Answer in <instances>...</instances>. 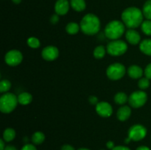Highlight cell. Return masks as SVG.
Listing matches in <instances>:
<instances>
[{
    "label": "cell",
    "mask_w": 151,
    "mask_h": 150,
    "mask_svg": "<svg viewBox=\"0 0 151 150\" xmlns=\"http://www.w3.org/2000/svg\"><path fill=\"white\" fill-rule=\"evenodd\" d=\"M81 29L87 35H94L100 31V21L96 15L88 13L83 16L80 24Z\"/></svg>",
    "instance_id": "cell-2"
},
{
    "label": "cell",
    "mask_w": 151,
    "mask_h": 150,
    "mask_svg": "<svg viewBox=\"0 0 151 150\" xmlns=\"http://www.w3.org/2000/svg\"><path fill=\"white\" fill-rule=\"evenodd\" d=\"M23 60V55L19 50L12 49L7 51L4 56V61L8 66H16L20 64Z\"/></svg>",
    "instance_id": "cell-9"
},
{
    "label": "cell",
    "mask_w": 151,
    "mask_h": 150,
    "mask_svg": "<svg viewBox=\"0 0 151 150\" xmlns=\"http://www.w3.org/2000/svg\"><path fill=\"white\" fill-rule=\"evenodd\" d=\"M69 2L68 0H58L55 5V10L58 16H63L68 13L69 10Z\"/></svg>",
    "instance_id": "cell-13"
},
{
    "label": "cell",
    "mask_w": 151,
    "mask_h": 150,
    "mask_svg": "<svg viewBox=\"0 0 151 150\" xmlns=\"http://www.w3.org/2000/svg\"><path fill=\"white\" fill-rule=\"evenodd\" d=\"M128 74L132 79H139L143 75V70L141 67L136 65L130 66L128 69Z\"/></svg>",
    "instance_id": "cell-15"
},
{
    "label": "cell",
    "mask_w": 151,
    "mask_h": 150,
    "mask_svg": "<svg viewBox=\"0 0 151 150\" xmlns=\"http://www.w3.org/2000/svg\"><path fill=\"white\" fill-rule=\"evenodd\" d=\"M88 101H89V102L91 103V104H93V105H97V103L99 102L97 97L94 96H91L88 98Z\"/></svg>",
    "instance_id": "cell-31"
},
{
    "label": "cell",
    "mask_w": 151,
    "mask_h": 150,
    "mask_svg": "<svg viewBox=\"0 0 151 150\" xmlns=\"http://www.w3.org/2000/svg\"><path fill=\"white\" fill-rule=\"evenodd\" d=\"M112 150H131L128 147L125 146H115Z\"/></svg>",
    "instance_id": "cell-34"
},
{
    "label": "cell",
    "mask_w": 151,
    "mask_h": 150,
    "mask_svg": "<svg viewBox=\"0 0 151 150\" xmlns=\"http://www.w3.org/2000/svg\"><path fill=\"white\" fill-rule=\"evenodd\" d=\"M96 112L101 117L109 118L113 113V108L109 102L100 101L96 105Z\"/></svg>",
    "instance_id": "cell-10"
},
{
    "label": "cell",
    "mask_w": 151,
    "mask_h": 150,
    "mask_svg": "<svg viewBox=\"0 0 151 150\" xmlns=\"http://www.w3.org/2000/svg\"><path fill=\"white\" fill-rule=\"evenodd\" d=\"M125 26L120 21L114 20L109 22L105 28V35L111 40H118L123 35Z\"/></svg>",
    "instance_id": "cell-3"
},
{
    "label": "cell",
    "mask_w": 151,
    "mask_h": 150,
    "mask_svg": "<svg viewBox=\"0 0 151 150\" xmlns=\"http://www.w3.org/2000/svg\"><path fill=\"white\" fill-rule=\"evenodd\" d=\"M16 137V132L13 128H7L3 132V139L5 142H10Z\"/></svg>",
    "instance_id": "cell-19"
},
{
    "label": "cell",
    "mask_w": 151,
    "mask_h": 150,
    "mask_svg": "<svg viewBox=\"0 0 151 150\" xmlns=\"http://www.w3.org/2000/svg\"><path fill=\"white\" fill-rule=\"evenodd\" d=\"M142 13L147 20H151V0H147L143 6Z\"/></svg>",
    "instance_id": "cell-24"
},
{
    "label": "cell",
    "mask_w": 151,
    "mask_h": 150,
    "mask_svg": "<svg viewBox=\"0 0 151 150\" xmlns=\"http://www.w3.org/2000/svg\"><path fill=\"white\" fill-rule=\"evenodd\" d=\"M106 146L108 147V149L112 150L115 147L114 146V143L113 141H108V142L106 143Z\"/></svg>",
    "instance_id": "cell-35"
},
{
    "label": "cell",
    "mask_w": 151,
    "mask_h": 150,
    "mask_svg": "<svg viewBox=\"0 0 151 150\" xmlns=\"http://www.w3.org/2000/svg\"><path fill=\"white\" fill-rule=\"evenodd\" d=\"M41 56L47 61H53L59 56V50L54 46H48L41 51Z\"/></svg>",
    "instance_id": "cell-11"
},
{
    "label": "cell",
    "mask_w": 151,
    "mask_h": 150,
    "mask_svg": "<svg viewBox=\"0 0 151 150\" xmlns=\"http://www.w3.org/2000/svg\"><path fill=\"white\" fill-rule=\"evenodd\" d=\"M19 101L18 96L12 93H4L0 98V110L3 113H10L15 110Z\"/></svg>",
    "instance_id": "cell-4"
},
{
    "label": "cell",
    "mask_w": 151,
    "mask_h": 150,
    "mask_svg": "<svg viewBox=\"0 0 151 150\" xmlns=\"http://www.w3.org/2000/svg\"><path fill=\"white\" fill-rule=\"evenodd\" d=\"M128 50V45L122 40H113L106 46L108 54L111 56H120L125 54Z\"/></svg>",
    "instance_id": "cell-5"
},
{
    "label": "cell",
    "mask_w": 151,
    "mask_h": 150,
    "mask_svg": "<svg viewBox=\"0 0 151 150\" xmlns=\"http://www.w3.org/2000/svg\"><path fill=\"white\" fill-rule=\"evenodd\" d=\"M12 1H13V2L15 3V4H19V3L21 2V1H22V0H12Z\"/></svg>",
    "instance_id": "cell-39"
},
{
    "label": "cell",
    "mask_w": 151,
    "mask_h": 150,
    "mask_svg": "<svg viewBox=\"0 0 151 150\" xmlns=\"http://www.w3.org/2000/svg\"><path fill=\"white\" fill-rule=\"evenodd\" d=\"M4 150H17V149H16L14 146L8 145L5 147Z\"/></svg>",
    "instance_id": "cell-37"
},
{
    "label": "cell",
    "mask_w": 151,
    "mask_h": 150,
    "mask_svg": "<svg viewBox=\"0 0 151 150\" xmlns=\"http://www.w3.org/2000/svg\"><path fill=\"white\" fill-rule=\"evenodd\" d=\"M27 45L32 49H37L40 46V41L35 37H30L27 39Z\"/></svg>",
    "instance_id": "cell-27"
},
{
    "label": "cell",
    "mask_w": 151,
    "mask_h": 150,
    "mask_svg": "<svg viewBox=\"0 0 151 150\" xmlns=\"http://www.w3.org/2000/svg\"><path fill=\"white\" fill-rule=\"evenodd\" d=\"M139 49L146 55L151 56V39H145L139 44Z\"/></svg>",
    "instance_id": "cell-16"
},
{
    "label": "cell",
    "mask_w": 151,
    "mask_h": 150,
    "mask_svg": "<svg viewBox=\"0 0 151 150\" xmlns=\"http://www.w3.org/2000/svg\"><path fill=\"white\" fill-rule=\"evenodd\" d=\"M11 88V83L8 79H2L0 82V92L1 94L7 93Z\"/></svg>",
    "instance_id": "cell-26"
},
{
    "label": "cell",
    "mask_w": 151,
    "mask_h": 150,
    "mask_svg": "<svg viewBox=\"0 0 151 150\" xmlns=\"http://www.w3.org/2000/svg\"><path fill=\"white\" fill-rule=\"evenodd\" d=\"M145 75L149 79H151V63H149L145 69Z\"/></svg>",
    "instance_id": "cell-29"
},
{
    "label": "cell",
    "mask_w": 151,
    "mask_h": 150,
    "mask_svg": "<svg viewBox=\"0 0 151 150\" xmlns=\"http://www.w3.org/2000/svg\"><path fill=\"white\" fill-rule=\"evenodd\" d=\"M32 100V96L29 93L23 92L21 93L18 96V101L19 103L22 105H27L29 103H31Z\"/></svg>",
    "instance_id": "cell-17"
},
{
    "label": "cell",
    "mask_w": 151,
    "mask_h": 150,
    "mask_svg": "<svg viewBox=\"0 0 151 150\" xmlns=\"http://www.w3.org/2000/svg\"><path fill=\"white\" fill-rule=\"evenodd\" d=\"M5 146H4V139L0 140V150H4L5 149Z\"/></svg>",
    "instance_id": "cell-36"
},
{
    "label": "cell",
    "mask_w": 151,
    "mask_h": 150,
    "mask_svg": "<svg viewBox=\"0 0 151 150\" xmlns=\"http://www.w3.org/2000/svg\"><path fill=\"white\" fill-rule=\"evenodd\" d=\"M138 86L142 90L147 89L150 86V79L146 76L144 78H141L138 82Z\"/></svg>",
    "instance_id": "cell-28"
},
{
    "label": "cell",
    "mask_w": 151,
    "mask_h": 150,
    "mask_svg": "<svg viewBox=\"0 0 151 150\" xmlns=\"http://www.w3.org/2000/svg\"><path fill=\"white\" fill-rule=\"evenodd\" d=\"M142 31L145 35H151V20H146L141 24Z\"/></svg>",
    "instance_id": "cell-25"
},
{
    "label": "cell",
    "mask_w": 151,
    "mask_h": 150,
    "mask_svg": "<svg viewBox=\"0 0 151 150\" xmlns=\"http://www.w3.org/2000/svg\"><path fill=\"white\" fill-rule=\"evenodd\" d=\"M125 72L126 69L124 65L120 63H114L108 67L106 75L111 80H118L123 77Z\"/></svg>",
    "instance_id": "cell-6"
},
{
    "label": "cell",
    "mask_w": 151,
    "mask_h": 150,
    "mask_svg": "<svg viewBox=\"0 0 151 150\" xmlns=\"http://www.w3.org/2000/svg\"><path fill=\"white\" fill-rule=\"evenodd\" d=\"M127 41L131 45H137L141 42V36L139 33L134 29H128L125 33Z\"/></svg>",
    "instance_id": "cell-12"
},
{
    "label": "cell",
    "mask_w": 151,
    "mask_h": 150,
    "mask_svg": "<svg viewBox=\"0 0 151 150\" xmlns=\"http://www.w3.org/2000/svg\"><path fill=\"white\" fill-rule=\"evenodd\" d=\"M81 26L75 22H70L66 26V31L69 35H75L79 32Z\"/></svg>",
    "instance_id": "cell-21"
},
{
    "label": "cell",
    "mask_w": 151,
    "mask_h": 150,
    "mask_svg": "<svg viewBox=\"0 0 151 150\" xmlns=\"http://www.w3.org/2000/svg\"><path fill=\"white\" fill-rule=\"evenodd\" d=\"M136 150H150V149L147 146H141L138 147Z\"/></svg>",
    "instance_id": "cell-38"
},
{
    "label": "cell",
    "mask_w": 151,
    "mask_h": 150,
    "mask_svg": "<svg viewBox=\"0 0 151 150\" xmlns=\"http://www.w3.org/2000/svg\"><path fill=\"white\" fill-rule=\"evenodd\" d=\"M78 150H89V149H86V148H81Z\"/></svg>",
    "instance_id": "cell-40"
},
{
    "label": "cell",
    "mask_w": 151,
    "mask_h": 150,
    "mask_svg": "<svg viewBox=\"0 0 151 150\" xmlns=\"http://www.w3.org/2000/svg\"><path fill=\"white\" fill-rule=\"evenodd\" d=\"M142 11L135 7H131L125 9L122 13V22L125 26L129 29H135L141 26L143 22Z\"/></svg>",
    "instance_id": "cell-1"
},
{
    "label": "cell",
    "mask_w": 151,
    "mask_h": 150,
    "mask_svg": "<svg viewBox=\"0 0 151 150\" xmlns=\"http://www.w3.org/2000/svg\"><path fill=\"white\" fill-rule=\"evenodd\" d=\"M21 150H37L36 147L33 145V144H27L24 146Z\"/></svg>",
    "instance_id": "cell-30"
},
{
    "label": "cell",
    "mask_w": 151,
    "mask_h": 150,
    "mask_svg": "<svg viewBox=\"0 0 151 150\" xmlns=\"http://www.w3.org/2000/svg\"><path fill=\"white\" fill-rule=\"evenodd\" d=\"M131 115V109L129 106L123 105L118 109L116 117L121 121H125L130 118Z\"/></svg>",
    "instance_id": "cell-14"
},
{
    "label": "cell",
    "mask_w": 151,
    "mask_h": 150,
    "mask_svg": "<svg viewBox=\"0 0 151 150\" xmlns=\"http://www.w3.org/2000/svg\"><path fill=\"white\" fill-rule=\"evenodd\" d=\"M58 21H59V16L58 14L52 15V16H51V18H50V22H51L52 24H57L58 22Z\"/></svg>",
    "instance_id": "cell-32"
},
{
    "label": "cell",
    "mask_w": 151,
    "mask_h": 150,
    "mask_svg": "<svg viewBox=\"0 0 151 150\" xmlns=\"http://www.w3.org/2000/svg\"><path fill=\"white\" fill-rule=\"evenodd\" d=\"M147 100V94L143 91H134L128 97V103L134 108H139L144 106Z\"/></svg>",
    "instance_id": "cell-7"
},
{
    "label": "cell",
    "mask_w": 151,
    "mask_h": 150,
    "mask_svg": "<svg viewBox=\"0 0 151 150\" xmlns=\"http://www.w3.org/2000/svg\"><path fill=\"white\" fill-rule=\"evenodd\" d=\"M71 7L77 12L84 10L86 7L85 0H70Z\"/></svg>",
    "instance_id": "cell-18"
},
{
    "label": "cell",
    "mask_w": 151,
    "mask_h": 150,
    "mask_svg": "<svg viewBox=\"0 0 151 150\" xmlns=\"http://www.w3.org/2000/svg\"><path fill=\"white\" fill-rule=\"evenodd\" d=\"M128 101V97L124 92H118L114 96V101L116 104L123 105Z\"/></svg>",
    "instance_id": "cell-20"
},
{
    "label": "cell",
    "mask_w": 151,
    "mask_h": 150,
    "mask_svg": "<svg viewBox=\"0 0 151 150\" xmlns=\"http://www.w3.org/2000/svg\"><path fill=\"white\" fill-rule=\"evenodd\" d=\"M45 140V135L41 132H34L32 136V141L35 145H39L41 144Z\"/></svg>",
    "instance_id": "cell-22"
},
{
    "label": "cell",
    "mask_w": 151,
    "mask_h": 150,
    "mask_svg": "<svg viewBox=\"0 0 151 150\" xmlns=\"http://www.w3.org/2000/svg\"><path fill=\"white\" fill-rule=\"evenodd\" d=\"M147 135V129L141 124H135L128 130V137L131 141H139L144 139Z\"/></svg>",
    "instance_id": "cell-8"
},
{
    "label": "cell",
    "mask_w": 151,
    "mask_h": 150,
    "mask_svg": "<svg viewBox=\"0 0 151 150\" xmlns=\"http://www.w3.org/2000/svg\"><path fill=\"white\" fill-rule=\"evenodd\" d=\"M61 150H75L72 146L69 145V144H65L61 147Z\"/></svg>",
    "instance_id": "cell-33"
},
{
    "label": "cell",
    "mask_w": 151,
    "mask_h": 150,
    "mask_svg": "<svg viewBox=\"0 0 151 150\" xmlns=\"http://www.w3.org/2000/svg\"><path fill=\"white\" fill-rule=\"evenodd\" d=\"M106 51V49L103 46H98L94 49L93 55L96 59H102L105 57Z\"/></svg>",
    "instance_id": "cell-23"
}]
</instances>
